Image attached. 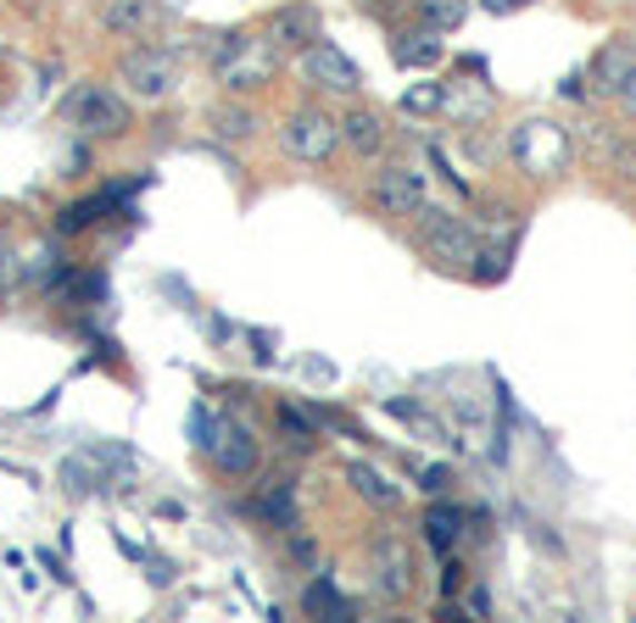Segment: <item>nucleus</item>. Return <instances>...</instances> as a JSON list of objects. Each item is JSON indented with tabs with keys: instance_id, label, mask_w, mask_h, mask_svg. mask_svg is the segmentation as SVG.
<instances>
[{
	"instance_id": "14",
	"label": "nucleus",
	"mask_w": 636,
	"mask_h": 623,
	"mask_svg": "<svg viewBox=\"0 0 636 623\" xmlns=\"http://www.w3.org/2000/svg\"><path fill=\"white\" fill-rule=\"evenodd\" d=\"M636 73V46L630 40H608L603 51H597V62H592V79H597V90H619L625 79Z\"/></svg>"
},
{
	"instance_id": "30",
	"label": "nucleus",
	"mask_w": 636,
	"mask_h": 623,
	"mask_svg": "<svg viewBox=\"0 0 636 623\" xmlns=\"http://www.w3.org/2000/svg\"><path fill=\"white\" fill-rule=\"evenodd\" d=\"M12 268H18V262H12V251H7V245H0V295H7V290H12Z\"/></svg>"
},
{
	"instance_id": "21",
	"label": "nucleus",
	"mask_w": 636,
	"mask_h": 623,
	"mask_svg": "<svg viewBox=\"0 0 636 623\" xmlns=\"http://www.w3.org/2000/svg\"><path fill=\"white\" fill-rule=\"evenodd\" d=\"M112 201H118V195H90V201H73V207L57 218V234H79V229H90L101 212H112Z\"/></svg>"
},
{
	"instance_id": "3",
	"label": "nucleus",
	"mask_w": 636,
	"mask_h": 623,
	"mask_svg": "<svg viewBox=\"0 0 636 623\" xmlns=\"http://www.w3.org/2000/svg\"><path fill=\"white\" fill-rule=\"evenodd\" d=\"M279 68V51L268 40H246V34H229L223 51H218V84L229 90H262Z\"/></svg>"
},
{
	"instance_id": "2",
	"label": "nucleus",
	"mask_w": 636,
	"mask_h": 623,
	"mask_svg": "<svg viewBox=\"0 0 636 623\" xmlns=\"http://www.w3.org/2000/svg\"><path fill=\"white\" fill-rule=\"evenodd\" d=\"M419 251L447 273H475L480 268V234L453 212H430V207L419 212Z\"/></svg>"
},
{
	"instance_id": "20",
	"label": "nucleus",
	"mask_w": 636,
	"mask_h": 623,
	"mask_svg": "<svg viewBox=\"0 0 636 623\" xmlns=\"http://www.w3.org/2000/svg\"><path fill=\"white\" fill-rule=\"evenodd\" d=\"M301 606H307L312 617H352V606L341 601V590H336L330 579H312L307 595H301Z\"/></svg>"
},
{
	"instance_id": "29",
	"label": "nucleus",
	"mask_w": 636,
	"mask_h": 623,
	"mask_svg": "<svg viewBox=\"0 0 636 623\" xmlns=\"http://www.w3.org/2000/svg\"><path fill=\"white\" fill-rule=\"evenodd\" d=\"M480 7H486V12H497V18H508V12H525L530 0H480Z\"/></svg>"
},
{
	"instance_id": "8",
	"label": "nucleus",
	"mask_w": 636,
	"mask_h": 623,
	"mask_svg": "<svg viewBox=\"0 0 636 623\" xmlns=\"http://www.w3.org/2000/svg\"><path fill=\"white\" fill-rule=\"evenodd\" d=\"M123 84H129L140 101H168V96H173V84H179L173 57H168V51H157V46L129 51V57H123Z\"/></svg>"
},
{
	"instance_id": "11",
	"label": "nucleus",
	"mask_w": 636,
	"mask_h": 623,
	"mask_svg": "<svg viewBox=\"0 0 636 623\" xmlns=\"http://www.w3.org/2000/svg\"><path fill=\"white\" fill-rule=\"evenodd\" d=\"M157 18H162L157 0H107V7H101V29H107V34H123V40L151 34Z\"/></svg>"
},
{
	"instance_id": "7",
	"label": "nucleus",
	"mask_w": 636,
	"mask_h": 623,
	"mask_svg": "<svg viewBox=\"0 0 636 623\" xmlns=\"http://www.w3.org/2000/svg\"><path fill=\"white\" fill-rule=\"evenodd\" d=\"M301 73H307V84H318V90H330V96H358L364 90V73L347 62V51H336L330 40H312L307 51H301Z\"/></svg>"
},
{
	"instance_id": "16",
	"label": "nucleus",
	"mask_w": 636,
	"mask_h": 623,
	"mask_svg": "<svg viewBox=\"0 0 636 623\" xmlns=\"http://www.w3.org/2000/svg\"><path fill=\"white\" fill-rule=\"evenodd\" d=\"M207 123H212V134H218L223 145H240V140L257 134V112H246V107H212Z\"/></svg>"
},
{
	"instance_id": "31",
	"label": "nucleus",
	"mask_w": 636,
	"mask_h": 623,
	"mask_svg": "<svg viewBox=\"0 0 636 623\" xmlns=\"http://www.w3.org/2000/svg\"><path fill=\"white\" fill-rule=\"evenodd\" d=\"M619 101H625V112H630V118H636V73H630V79H625V84H619Z\"/></svg>"
},
{
	"instance_id": "9",
	"label": "nucleus",
	"mask_w": 636,
	"mask_h": 623,
	"mask_svg": "<svg viewBox=\"0 0 636 623\" xmlns=\"http://www.w3.org/2000/svg\"><path fill=\"white\" fill-rule=\"evenodd\" d=\"M375 207L391 212V218H419L425 212V173H414V168H380Z\"/></svg>"
},
{
	"instance_id": "1",
	"label": "nucleus",
	"mask_w": 636,
	"mask_h": 623,
	"mask_svg": "<svg viewBox=\"0 0 636 623\" xmlns=\"http://www.w3.org/2000/svg\"><path fill=\"white\" fill-rule=\"evenodd\" d=\"M508 157H514V168H525L530 179H558L564 168H569V157H575V140H569V129H558L553 118H530V123H514L508 129Z\"/></svg>"
},
{
	"instance_id": "13",
	"label": "nucleus",
	"mask_w": 636,
	"mask_h": 623,
	"mask_svg": "<svg viewBox=\"0 0 636 623\" xmlns=\"http://www.w3.org/2000/svg\"><path fill=\"white\" fill-rule=\"evenodd\" d=\"M341 140H347L358 157H380V151H386V118L369 112V107H358V112L341 118Z\"/></svg>"
},
{
	"instance_id": "25",
	"label": "nucleus",
	"mask_w": 636,
	"mask_h": 623,
	"mask_svg": "<svg viewBox=\"0 0 636 623\" xmlns=\"http://www.w3.org/2000/svg\"><path fill=\"white\" fill-rule=\"evenodd\" d=\"M62 484H68V495H90V490H96V468H90L85 456H73V462L62 468Z\"/></svg>"
},
{
	"instance_id": "10",
	"label": "nucleus",
	"mask_w": 636,
	"mask_h": 623,
	"mask_svg": "<svg viewBox=\"0 0 636 623\" xmlns=\"http://www.w3.org/2000/svg\"><path fill=\"white\" fill-rule=\"evenodd\" d=\"M262 40L274 46V51H307L312 40H318V12L312 7H279L274 18H268V29H262Z\"/></svg>"
},
{
	"instance_id": "6",
	"label": "nucleus",
	"mask_w": 636,
	"mask_h": 623,
	"mask_svg": "<svg viewBox=\"0 0 636 623\" xmlns=\"http://www.w3.org/2000/svg\"><path fill=\"white\" fill-rule=\"evenodd\" d=\"M68 118H73L90 140H118V134H129V107H123L118 96H107L101 84L79 90V96L68 101Z\"/></svg>"
},
{
	"instance_id": "23",
	"label": "nucleus",
	"mask_w": 636,
	"mask_h": 623,
	"mask_svg": "<svg viewBox=\"0 0 636 623\" xmlns=\"http://www.w3.org/2000/svg\"><path fill=\"white\" fill-rule=\"evenodd\" d=\"M279 429L290 434V445H296V451H312V445H318L312 418H307V412H296V406H279Z\"/></svg>"
},
{
	"instance_id": "28",
	"label": "nucleus",
	"mask_w": 636,
	"mask_h": 623,
	"mask_svg": "<svg viewBox=\"0 0 636 623\" xmlns=\"http://www.w3.org/2000/svg\"><path fill=\"white\" fill-rule=\"evenodd\" d=\"M419 479H425V490H430V495H441V490L453 484V473H447V468H425Z\"/></svg>"
},
{
	"instance_id": "12",
	"label": "nucleus",
	"mask_w": 636,
	"mask_h": 623,
	"mask_svg": "<svg viewBox=\"0 0 636 623\" xmlns=\"http://www.w3.org/2000/svg\"><path fill=\"white\" fill-rule=\"evenodd\" d=\"M207 456L218 462V473H229V479H246V473L257 468V440H251V429H235V423H223Z\"/></svg>"
},
{
	"instance_id": "19",
	"label": "nucleus",
	"mask_w": 636,
	"mask_h": 623,
	"mask_svg": "<svg viewBox=\"0 0 636 623\" xmlns=\"http://www.w3.org/2000/svg\"><path fill=\"white\" fill-rule=\"evenodd\" d=\"M458 534H464V512H458V506H430V512H425V540H430L436 551H453Z\"/></svg>"
},
{
	"instance_id": "18",
	"label": "nucleus",
	"mask_w": 636,
	"mask_h": 623,
	"mask_svg": "<svg viewBox=\"0 0 636 623\" xmlns=\"http://www.w3.org/2000/svg\"><path fill=\"white\" fill-rule=\"evenodd\" d=\"M464 18H469V0H419V23L436 29V34L464 29Z\"/></svg>"
},
{
	"instance_id": "27",
	"label": "nucleus",
	"mask_w": 636,
	"mask_h": 623,
	"mask_svg": "<svg viewBox=\"0 0 636 623\" xmlns=\"http://www.w3.org/2000/svg\"><path fill=\"white\" fill-rule=\"evenodd\" d=\"M614 173H619L625 184H636V140H625V145H614Z\"/></svg>"
},
{
	"instance_id": "22",
	"label": "nucleus",
	"mask_w": 636,
	"mask_h": 623,
	"mask_svg": "<svg viewBox=\"0 0 636 623\" xmlns=\"http://www.w3.org/2000/svg\"><path fill=\"white\" fill-rule=\"evenodd\" d=\"M257 518H268L274 529H290V523H296V501H290V484H285V479L257 501Z\"/></svg>"
},
{
	"instance_id": "17",
	"label": "nucleus",
	"mask_w": 636,
	"mask_h": 623,
	"mask_svg": "<svg viewBox=\"0 0 636 623\" xmlns=\"http://www.w3.org/2000/svg\"><path fill=\"white\" fill-rule=\"evenodd\" d=\"M397 62H403V68H436V62H441V34H436V29L403 34V40H397Z\"/></svg>"
},
{
	"instance_id": "4",
	"label": "nucleus",
	"mask_w": 636,
	"mask_h": 623,
	"mask_svg": "<svg viewBox=\"0 0 636 623\" xmlns=\"http://www.w3.org/2000/svg\"><path fill=\"white\" fill-rule=\"evenodd\" d=\"M369 579L386 601H408L414 595V545L403 534H380L369 545Z\"/></svg>"
},
{
	"instance_id": "15",
	"label": "nucleus",
	"mask_w": 636,
	"mask_h": 623,
	"mask_svg": "<svg viewBox=\"0 0 636 623\" xmlns=\"http://www.w3.org/2000/svg\"><path fill=\"white\" fill-rule=\"evenodd\" d=\"M347 484H352L369 506H397V501H403V490H397L380 468H369V462H347Z\"/></svg>"
},
{
	"instance_id": "24",
	"label": "nucleus",
	"mask_w": 636,
	"mask_h": 623,
	"mask_svg": "<svg viewBox=\"0 0 636 623\" xmlns=\"http://www.w3.org/2000/svg\"><path fill=\"white\" fill-rule=\"evenodd\" d=\"M436 107H447V90L441 84H419V90L403 96V112H436Z\"/></svg>"
},
{
	"instance_id": "26",
	"label": "nucleus",
	"mask_w": 636,
	"mask_h": 623,
	"mask_svg": "<svg viewBox=\"0 0 636 623\" xmlns=\"http://www.w3.org/2000/svg\"><path fill=\"white\" fill-rule=\"evenodd\" d=\"M218 429H223V423H218V418H212L207 406H196V412H190V440H196L201 451H212V440H218Z\"/></svg>"
},
{
	"instance_id": "5",
	"label": "nucleus",
	"mask_w": 636,
	"mask_h": 623,
	"mask_svg": "<svg viewBox=\"0 0 636 623\" xmlns=\"http://www.w3.org/2000/svg\"><path fill=\"white\" fill-rule=\"evenodd\" d=\"M285 151L290 157H301V162H330L336 157V145H341V123L330 118V112H296L290 123H285Z\"/></svg>"
}]
</instances>
